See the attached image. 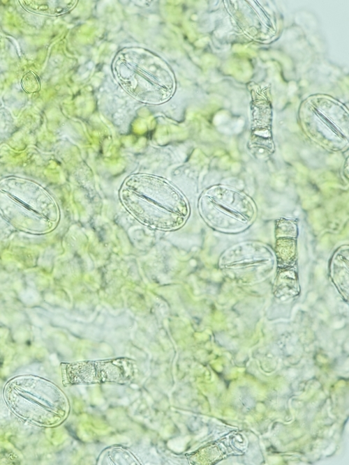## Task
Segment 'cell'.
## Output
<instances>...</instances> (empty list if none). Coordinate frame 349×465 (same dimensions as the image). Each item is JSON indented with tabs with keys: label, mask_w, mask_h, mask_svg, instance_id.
Segmentation results:
<instances>
[{
	"label": "cell",
	"mask_w": 349,
	"mask_h": 465,
	"mask_svg": "<svg viewBox=\"0 0 349 465\" xmlns=\"http://www.w3.org/2000/svg\"><path fill=\"white\" fill-rule=\"evenodd\" d=\"M119 197L124 207L141 223L161 230L180 227L188 214L180 191L165 179L135 174L122 184Z\"/></svg>",
	"instance_id": "6da1fadb"
}]
</instances>
